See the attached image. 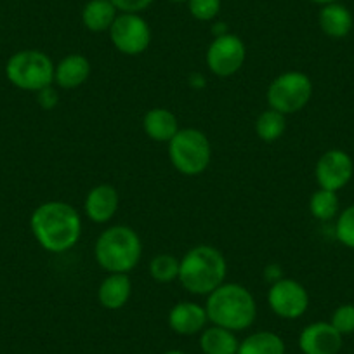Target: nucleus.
I'll return each mask as SVG.
<instances>
[{
	"label": "nucleus",
	"mask_w": 354,
	"mask_h": 354,
	"mask_svg": "<svg viewBox=\"0 0 354 354\" xmlns=\"http://www.w3.org/2000/svg\"><path fill=\"white\" fill-rule=\"evenodd\" d=\"M169 158L177 172L198 176L210 165L212 146L209 138L198 129H179L169 142Z\"/></svg>",
	"instance_id": "nucleus-6"
},
{
	"label": "nucleus",
	"mask_w": 354,
	"mask_h": 354,
	"mask_svg": "<svg viewBox=\"0 0 354 354\" xmlns=\"http://www.w3.org/2000/svg\"><path fill=\"white\" fill-rule=\"evenodd\" d=\"M110 2L118 9V12H134V15H139L153 4V0H110Z\"/></svg>",
	"instance_id": "nucleus-28"
},
{
	"label": "nucleus",
	"mask_w": 354,
	"mask_h": 354,
	"mask_svg": "<svg viewBox=\"0 0 354 354\" xmlns=\"http://www.w3.org/2000/svg\"><path fill=\"white\" fill-rule=\"evenodd\" d=\"M118 15L120 12L110 0H88L82 9V23L93 33L110 32Z\"/></svg>",
	"instance_id": "nucleus-19"
},
{
	"label": "nucleus",
	"mask_w": 354,
	"mask_h": 354,
	"mask_svg": "<svg viewBox=\"0 0 354 354\" xmlns=\"http://www.w3.org/2000/svg\"><path fill=\"white\" fill-rule=\"evenodd\" d=\"M236 354H285V342L274 332H257L238 346Z\"/></svg>",
	"instance_id": "nucleus-21"
},
{
	"label": "nucleus",
	"mask_w": 354,
	"mask_h": 354,
	"mask_svg": "<svg viewBox=\"0 0 354 354\" xmlns=\"http://www.w3.org/2000/svg\"><path fill=\"white\" fill-rule=\"evenodd\" d=\"M342 342L344 337L326 322L311 323L299 335V347L304 354H337Z\"/></svg>",
	"instance_id": "nucleus-12"
},
{
	"label": "nucleus",
	"mask_w": 354,
	"mask_h": 354,
	"mask_svg": "<svg viewBox=\"0 0 354 354\" xmlns=\"http://www.w3.org/2000/svg\"><path fill=\"white\" fill-rule=\"evenodd\" d=\"M132 295V281L125 273H110L97 288V301L104 309H122Z\"/></svg>",
	"instance_id": "nucleus-15"
},
{
	"label": "nucleus",
	"mask_w": 354,
	"mask_h": 354,
	"mask_svg": "<svg viewBox=\"0 0 354 354\" xmlns=\"http://www.w3.org/2000/svg\"><path fill=\"white\" fill-rule=\"evenodd\" d=\"M209 322L231 332L248 328L257 316V304L247 287L240 283H223L207 295Z\"/></svg>",
	"instance_id": "nucleus-3"
},
{
	"label": "nucleus",
	"mask_w": 354,
	"mask_h": 354,
	"mask_svg": "<svg viewBox=\"0 0 354 354\" xmlns=\"http://www.w3.org/2000/svg\"><path fill=\"white\" fill-rule=\"evenodd\" d=\"M120 205V195L111 185H97L88 189L84 202L85 216L96 224H106L117 214Z\"/></svg>",
	"instance_id": "nucleus-13"
},
{
	"label": "nucleus",
	"mask_w": 354,
	"mask_h": 354,
	"mask_svg": "<svg viewBox=\"0 0 354 354\" xmlns=\"http://www.w3.org/2000/svg\"><path fill=\"white\" fill-rule=\"evenodd\" d=\"M353 15L344 4L333 2V4L322 6L318 15V25L322 32L330 39H344L353 30Z\"/></svg>",
	"instance_id": "nucleus-17"
},
{
	"label": "nucleus",
	"mask_w": 354,
	"mask_h": 354,
	"mask_svg": "<svg viewBox=\"0 0 354 354\" xmlns=\"http://www.w3.org/2000/svg\"><path fill=\"white\" fill-rule=\"evenodd\" d=\"M91 63L82 54H70V56L63 57L59 63L56 64L54 70V82L59 85L61 88H77L84 85L91 77Z\"/></svg>",
	"instance_id": "nucleus-16"
},
{
	"label": "nucleus",
	"mask_w": 354,
	"mask_h": 354,
	"mask_svg": "<svg viewBox=\"0 0 354 354\" xmlns=\"http://www.w3.org/2000/svg\"><path fill=\"white\" fill-rule=\"evenodd\" d=\"M247 59V47L243 40L233 33L214 37L207 49V66L216 77L227 78L241 70Z\"/></svg>",
	"instance_id": "nucleus-9"
},
{
	"label": "nucleus",
	"mask_w": 354,
	"mask_h": 354,
	"mask_svg": "<svg viewBox=\"0 0 354 354\" xmlns=\"http://www.w3.org/2000/svg\"><path fill=\"white\" fill-rule=\"evenodd\" d=\"M169 2H176V4H183V2H188V0H169Z\"/></svg>",
	"instance_id": "nucleus-32"
},
{
	"label": "nucleus",
	"mask_w": 354,
	"mask_h": 354,
	"mask_svg": "<svg viewBox=\"0 0 354 354\" xmlns=\"http://www.w3.org/2000/svg\"><path fill=\"white\" fill-rule=\"evenodd\" d=\"M313 96V82L302 71H285L268 87V104L271 110L294 115L304 110Z\"/></svg>",
	"instance_id": "nucleus-7"
},
{
	"label": "nucleus",
	"mask_w": 354,
	"mask_h": 354,
	"mask_svg": "<svg viewBox=\"0 0 354 354\" xmlns=\"http://www.w3.org/2000/svg\"><path fill=\"white\" fill-rule=\"evenodd\" d=\"M181 259L172 254H158L149 262V277L158 283H170L179 278Z\"/></svg>",
	"instance_id": "nucleus-24"
},
{
	"label": "nucleus",
	"mask_w": 354,
	"mask_h": 354,
	"mask_svg": "<svg viewBox=\"0 0 354 354\" xmlns=\"http://www.w3.org/2000/svg\"><path fill=\"white\" fill-rule=\"evenodd\" d=\"M226 273V259L216 247L196 245L181 259L177 280L189 294L209 295L224 283Z\"/></svg>",
	"instance_id": "nucleus-2"
},
{
	"label": "nucleus",
	"mask_w": 354,
	"mask_h": 354,
	"mask_svg": "<svg viewBox=\"0 0 354 354\" xmlns=\"http://www.w3.org/2000/svg\"><path fill=\"white\" fill-rule=\"evenodd\" d=\"M335 236L344 247L354 250V203L344 209L337 217Z\"/></svg>",
	"instance_id": "nucleus-25"
},
{
	"label": "nucleus",
	"mask_w": 354,
	"mask_h": 354,
	"mask_svg": "<svg viewBox=\"0 0 354 354\" xmlns=\"http://www.w3.org/2000/svg\"><path fill=\"white\" fill-rule=\"evenodd\" d=\"M37 101H39V104L44 110H53V108H56V104L59 103V96H57L56 91L49 85V87L42 88V91L37 93Z\"/></svg>",
	"instance_id": "nucleus-29"
},
{
	"label": "nucleus",
	"mask_w": 354,
	"mask_h": 354,
	"mask_svg": "<svg viewBox=\"0 0 354 354\" xmlns=\"http://www.w3.org/2000/svg\"><path fill=\"white\" fill-rule=\"evenodd\" d=\"M309 212L318 221H330L339 214V196L335 192L319 188L309 198Z\"/></svg>",
	"instance_id": "nucleus-23"
},
{
	"label": "nucleus",
	"mask_w": 354,
	"mask_h": 354,
	"mask_svg": "<svg viewBox=\"0 0 354 354\" xmlns=\"http://www.w3.org/2000/svg\"><path fill=\"white\" fill-rule=\"evenodd\" d=\"M30 227L44 250L50 254H63L80 240L82 219L73 205L53 200L33 210Z\"/></svg>",
	"instance_id": "nucleus-1"
},
{
	"label": "nucleus",
	"mask_w": 354,
	"mask_h": 354,
	"mask_svg": "<svg viewBox=\"0 0 354 354\" xmlns=\"http://www.w3.org/2000/svg\"><path fill=\"white\" fill-rule=\"evenodd\" d=\"M236 335L231 330L212 325L205 328L200 335V349L203 354H236L238 353Z\"/></svg>",
	"instance_id": "nucleus-20"
},
{
	"label": "nucleus",
	"mask_w": 354,
	"mask_h": 354,
	"mask_svg": "<svg viewBox=\"0 0 354 354\" xmlns=\"http://www.w3.org/2000/svg\"><path fill=\"white\" fill-rule=\"evenodd\" d=\"M209 316L203 306L196 302H179L169 313V326L179 335H195L205 330Z\"/></svg>",
	"instance_id": "nucleus-14"
},
{
	"label": "nucleus",
	"mask_w": 354,
	"mask_h": 354,
	"mask_svg": "<svg viewBox=\"0 0 354 354\" xmlns=\"http://www.w3.org/2000/svg\"><path fill=\"white\" fill-rule=\"evenodd\" d=\"M108 33L115 49L125 56H139L151 44V28L148 21L134 12H120Z\"/></svg>",
	"instance_id": "nucleus-8"
},
{
	"label": "nucleus",
	"mask_w": 354,
	"mask_h": 354,
	"mask_svg": "<svg viewBox=\"0 0 354 354\" xmlns=\"http://www.w3.org/2000/svg\"><path fill=\"white\" fill-rule=\"evenodd\" d=\"M287 131V115L277 110H266L255 120V134L266 142H274Z\"/></svg>",
	"instance_id": "nucleus-22"
},
{
	"label": "nucleus",
	"mask_w": 354,
	"mask_h": 354,
	"mask_svg": "<svg viewBox=\"0 0 354 354\" xmlns=\"http://www.w3.org/2000/svg\"><path fill=\"white\" fill-rule=\"evenodd\" d=\"M163 354H186V353H183V351L172 349V351H167V353H163Z\"/></svg>",
	"instance_id": "nucleus-31"
},
{
	"label": "nucleus",
	"mask_w": 354,
	"mask_h": 354,
	"mask_svg": "<svg viewBox=\"0 0 354 354\" xmlns=\"http://www.w3.org/2000/svg\"><path fill=\"white\" fill-rule=\"evenodd\" d=\"M311 2H315V4H319V6H326V4H333V2H339V0H311Z\"/></svg>",
	"instance_id": "nucleus-30"
},
{
	"label": "nucleus",
	"mask_w": 354,
	"mask_h": 354,
	"mask_svg": "<svg viewBox=\"0 0 354 354\" xmlns=\"http://www.w3.org/2000/svg\"><path fill=\"white\" fill-rule=\"evenodd\" d=\"M271 311L283 319H297L308 311L309 294L304 285L292 278H281L271 285L268 292Z\"/></svg>",
	"instance_id": "nucleus-10"
},
{
	"label": "nucleus",
	"mask_w": 354,
	"mask_h": 354,
	"mask_svg": "<svg viewBox=\"0 0 354 354\" xmlns=\"http://www.w3.org/2000/svg\"><path fill=\"white\" fill-rule=\"evenodd\" d=\"M142 129L149 139L156 142H170L179 132V120L167 108H153L142 118Z\"/></svg>",
	"instance_id": "nucleus-18"
},
{
	"label": "nucleus",
	"mask_w": 354,
	"mask_h": 354,
	"mask_svg": "<svg viewBox=\"0 0 354 354\" xmlns=\"http://www.w3.org/2000/svg\"><path fill=\"white\" fill-rule=\"evenodd\" d=\"M142 243L139 234L129 226H111L97 236L94 245V257L108 273H125L139 264Z\"/></svg>",
	"instance_id": "nucleus-4"
},
{
	"label": "nucleus",
	"mask_w": 354,
	"mask_h": 354,
	"mask_svg": "<svg viewBox=\"0 0 354 354\" xmlns=\"http://www.w3.org/2000/svg\"><path fill=\"white\" fill-rule=\"evenodd\" d=\"M56 64L42 50L25 49L12 54L6 64V77L15 87L39 93L54 82Z\"/></svg>",
	"instance_id": "nucleus-5"
},
{
	"label": "nucleus",
	"mask_w": 354,
	"mask_h": 354,
	"mask_svg": "<svg viewBox=\"0 0 354 354\" xmlns=\"http://www.w3.org/2000/svg\"><path fill=\"white\" fill-rule=\"evenodd\" d=\"M186 4L196 21H212L221 12V0H188Z\"/></svg>",
	"instance_id": "nucleus-26"
},
{
	"label": "nucleus",
	"mask_w": 354,
	"mask_h": 354,
	"mask_svg": "<svg viewBox=\"0 0 354 354\" xmlns=\"http://www.w3.org/2000/svg\"><path fill=\"white\" fill-rule=\"evenodd\" d=\"M333 328L340 333V335H351L354 333V306L353 304H342L333 311L332 319H330Z\"/></svg>",
	"instance_id": "nucleus-27"
},
{
	"label": "nucleus",
	"mask_w": 354,
	"mask_h": 354,
	"mask_svg": "<svg viewBox=\"0 0 354 354\" xmlns=\"http://www.w3.org/2000/svg\"><path fill=\"white\" fill-rule=\"evenodd\" d=\"M353 158L344 149H328L316 162V181H318L319 188L328 189V192L337 193L339 189L346 188L353 179Z\"/></svg>",
	"instance_id": "nucleus-11"
}]
</instances>
